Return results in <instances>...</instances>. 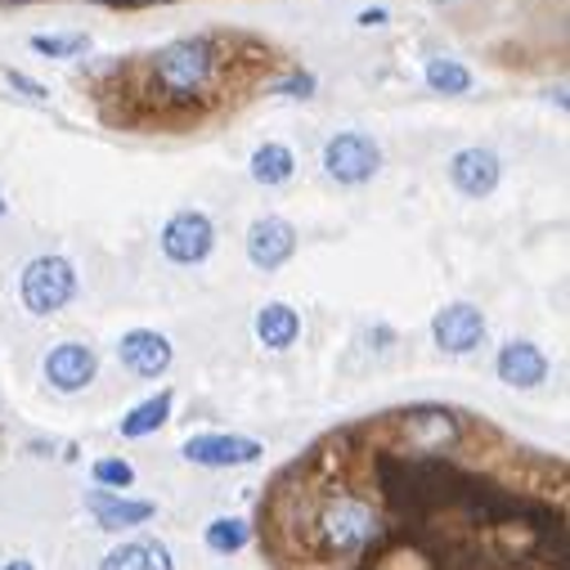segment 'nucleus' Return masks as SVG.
<instances>
[{
    "label": "nucleus",
    "instance_id": "f3484780",
    "mask_svg": "<svg viewBox=\"0 0 570 570\" xmlns=\"http://www.w3.org/2000/svg\"><path fill=\"white\" fill-rule=\"evenodd\" d=\"M297 171V158L288 145H261L252 154V180L256 185H288Z\"/></svg>",
    "mask_w": 570,
    "mask_h": 570
},
{
    "label": "nucleus",
    "instance_id": "4468645a",
    "mask_svg": "<svg viewBox=\"0 0 570 570\" xmlns=\"http://www.w3.org/2000/svg\"><path fill=\"white\" fill-rule=\"evenodd\" d=\"M99 570H176V557L163 539H130L104 552Z\"/></svg>",
    "mask_w": 570,
    "mask_h": 570
},
{
    "label": "nucleus",
    "instance_id": "f03ea898",
    "mask_svg": "<svg viewBox=\"0 0 570 570\" xmlns=\"http://www.w3.org/2000/svg\"><path fill=\"white\" fill-rule=\"evenodd\" d=\"M216 72V50L207 37H194V41H176L158 55V86L171 95V99H194L207 90Z\"/></svg>",
    "mask_w": 570,
    "mask_h": 570
},
{
    "label": "nucleus",
    "instance_id": "412c9836",
    "mask_svg": "<svg viewBox=\"0 0 570 570\" xmlns=\"http://www.w3.org/2000/svg\"><path fill=\"white\" fill-rule=\"evenodd\" d=\"M32 50L50 55V59H68V55L86 50V37H32Z\"/></svg>",
    "mask_w": 570,
    "mask_h": 570
},
{
    "label": "nucleus",
    "instance_id": "a211bd4d",
    "mask_svg": "<svg viewBox=\"0 0 570 570\" xmlns=\"http://www.w3.org/2000/svg\"><path fill=\"white\" fill-rule=\"evenodd\" d=\"M426 86H432L436 95H468L472 72L459 59H426Z\"/></svg>",
    "mask_w": 570,
    "mask_h": 570
},
{
    "label": "nucleus",
    "instance_id": "1a4fd4ad",
    "mask_svg": "<svg viewBox=\"0 0 570 570\" xmlns=\"http://www.w3.org/2000/svg\"><path fill=\"white\" fill-rule=\"evenodd\" d=\"M95 373H99V360H95V351L81 346V342H59V346L46 355V382H50L55 391H63V395L86 391V386L95 382Z\"/></svg>",
    "mask_w": 570,
    "mask_h": 570
},
{
    "label": "nucleus",
    "instance_id": "dca6fc26",
    "mask_svg": "<svg viewBox=\"0 0 570 570\" xmlns=\"http://www.w3.org/2000/svg\"><path fill=\"white\" fill-rule=\"evenodd\" d=\"M171 391H158V395H149V400H139L126 417H121V436L126 441H145V436H154L158 426H167V417H171Z\"/></svg>",
    "mask_w": 570,
    "mask_h": 570
},
{
    "label": "nucleus",
    "instance_id": "39448f33",
    "mask_svg": "<svg viewBox=\"0 0 570 570\" xmlns=\"http://www.w3.org/2000/svg\"><path fill=\"white\" fill-rule=\"evenodd\" d=\"M212 247H216V229H212L207 212H176L163 229V252L176 265H198L212 256Z\"/></svg>",
    "mask_w": 570,
    "mask_h": 570
},
{
    "label": "nucleus",
    "instance_id": "9d476101",
    "mask_svg": "<svg viewBox=\"0 0 570 570\" xmlns=\"http://www.w3.org/2000/svg\"><path fill=\"white\" fill-rule=\"evenodd\" d=\"M86 508H90L95 525L99 530H112V534L135 530V525H149L158 517V503L154 499H126V494H112V490H95L86 499Z\"/></svg>",
    "mask_w": 570,
    "mask_h": 570
},
{
    "label": "nucleus",
    "instance_id": "ddd939ff",
    "mask_svg": "<svg viewBox=\"0 0 570 570\" xmlns=\"http://www.w3.org/2000/svg\"><path fill=\"white\" fill-rule=\"evenodd\" d=\"M494 368H499V377H503L508 386L530 391V386H539V382L548 377V355H543L534 342H508V346L499 351Z\"/></svg>",
    "mask_w": 570,
    "mask_h": 570
},
{
    "label": "nucleus",
    "instance_id": "393cba45",
    "mask_svg": "<svg viewBox=\"0 0 570 570\" xmlns=\"http://www.w3.org/2000/svg\"><path fill=\"white\" fill-rule=\"evenodd\" d=\"M0 570H37L28 557H14V561H6V566H0Z\"/></svg>",
    "mask_w": 570,
    "mask_h": 570
},
{
    "label": "nucleus",
    "instance_id": "5701e85b",
    "mask_svg": "<svg viewBox=\"0 0 570 570\" xmlns=\"http://www.w3.org/2000/svg\"><path fill=\"white\" fill-rule=\"evenodd\" d=\"M6 81H10L14 90H23L28 99H46V86H37L32 77H23V72H14V68H6Z\"/></svg>",
    "mask_w": 570,
    "mask_h": 570
},
{
    "label": "nucleus",
    "instance_id": "b1692460",
    "mask_svg": "<svg viewBox=\"0 0 570 570\" xmlns=\"http://www.w3.org/2000/svg\"><path fill=\"white\" fill-rule=\"evenodd\" d=\"M360 23H364V28H382V23H386V10H364Z\"/></svg>",
    "mask_w": 570,
    "mask_h": 570
},
{
    "label": "nucleus",
    "instance_id": "4be33fe9",
    "mask_svg": "<svg viewBox=\"0 0 570 570\" xmlns=\"http://www.w3.org/2000/svg\"><path fill=\"white\" fill-rule=\"evenodd\" d=\"M311 90H315V77L311 72H297V77H288V81L278 86V95H293V99H306Z\"/></svg>",
    "mask_w": 570,
    "mask_h": 570
},
{
    "label": "nucleus",
    "instance_id": "6ab92c4d",
    "mask_svg": "<svg viewBox=\"0 0 570 570\" xmlns=\"http://www.w3.org/2000/svg\"><path fill=\"white\" fill-rule=\"evenodd\" d=\"M247 539H252V525L243 521V517H220V521H212L207 530H203V543L212 548V552H238V548H247Z\"/></svg>",
    "mask_w": 570,
    "mask_h": 570
},
{
    "label": "nucleus",
    "instance_id": "7ed1b4c3",
    "mask_svg": "<svg viewBox=\"0 0 570 570\" xmlns=\"http://www.w3.org/2000/svg\"><path fill=\"white\" fill-rule=\"evenodd\" d=\"M19 297L32 315H59L77 297V269L68 256H37L19 278Z\"/></svg>",
    "mask_w": 570,
    "mask_h": 570
},
{
    "label": "nucleus",
    "instance_id": "423d86ee",
    "mask_svg": "<svg viewBox=\"0 0 570 570\" xmlns=\"http://www.w3.org/2000/svg\"><path fill=\"white\" fill-rule=\"evenodd\" d=\"M180 454L194 463V468H247L261 459V445L252 436H229V432H203V436H189L180 445Z\"/></svg>",
    "mask_w": 570,
    "mask_h": 570
},
{
    "label": "nucleus",
    "instance_id": "aec40b11",
    "mask_svg": "<svg viewBox=\"0 0 570 570\" xmlns=\"http://www.w3.org/2000/svg\"><path fill=\"white\" fill-rule=\"evenodd\" d=\"M95 481H99V490L121 494V490L135 481V468H130L126 459H99V463H95Z\"/></svg>",
    "mask_w": 570,
    "mask_h": 570
},
{
    "label": "nucleus",
    "instance_id": "0eeeda50",
    "mask_svg": "<svg viewBox=\"0 0 570 570\" xmlns=\"http://www.w3.org/2000/svg\"><path fill=\"white\" fill-rule=\"evenodd\" d=\"M432 337L445 355H472L481 342H485V315L468 302H454L445 311H436L432 320Z\"/></svg>",
    "mask_w": 570,
    "mask_h": 570
},
{
    "label": "nucleus",
    "instance_id": "f8f14e48",
    "mask_svg": "<svg viewBox=\"0 0 570 570\" xmlns=\"http://www.w3.org/2000/svg\"><path fill=\"white\" fill-rule=\"evenodd\" d=\"M499 176H503V167H499V154L494 149H463L450 163V180L468 198H490L499 189Z\"/></svg>",
    "mask_w": 570,
    "mask_h": 570
},
{
    "label": "nucleus",
    "instance_id": "2eb2a0df",
    "mask_svg": "<svg viewBox=\"0 0 570 570\" xmlns=\"http://www.w3.org/2000/svg\"><path fill=\"white\" fill-rule=\"evenodd\" d=\"M256 337L269 351H288L302 337V315L293 306H283V302H269V306L256 311Z\"/></svg>",
    "mask_w": 570,
    "mask_h": 570
},
{
    "label": "nucleus",
    "instance_id": "6e6552de",
    "mask_svg": "<svg viewBox=\"0 0 570 570\" xmlns=\"http://www.w3.org/2000/svg\"><path fill=\"white\" fill-rule=\"evenodd\" d=\"M297 252V229L283 220V216H261L252 229H247V256L256 269H278V265H288Z\"/></svg>",
    "mask_w": 570,
    "mask_h": 570
},
{
    "label": "nucleus",
    "instance_id": "9b49d317",
    "mask_svg": "<svg viewBox=\"0 0 570 570\" xmlns=\"http://www.w3.org/2000/svg\"><path fill=\"white\" fill-rule=\"evenodd\" d=\"M117 360L135 373V377H163L171 368V342L154 328H130L117 342Z\"/></svg>",
    "mask_w": 570,
    "mask_h": 570
},
{
    "label": "nucleus",
    "instance_id": "a878e982",
    "mask_svg": "<svg viewBox=\"0 0 570 570\" xmlns=\"http://www.w3.org/2000/svg\"><path fill=\"white\" fill-rule=\"evenodd\" d=\"M0 216H6V194H0Z\"/></svg>",
    "mask_w": 570,
    "mask_h": 570
},
{
    "label": "nucleus",
    "instance_id": "20e7f679",
    "mask_svg": "<svg viewBox=\"0 0 570 570\" xmlns=\"http://www.w3.org/2000/svg\"><path fill=\"white\" fill-rule=\"evenodd\" d=\"M377 167H382V149L364 130H342L324 145V171L337 185H364L377 176Z\"/></svg>",
    "mask_w": 570,
    "mask_h": 570
},
{
    "label": "nucleus",
    "instance_id": "f257e3e1",
    "mask_svg": "<svg viewBox=\"0 0 570 570\" xmlns=\"http://www.w3.org/2000/svg\"><path fill=\"white\" fill-rule=\"evenodd\" d=\"M302 557L324 561V566H355L373 561L386 548V521L373 499L346 485H328L311 499L302 534H297Z\"/></svg>",
    "mask_w": 570,
    "mask_h": 570
}]
</instances>
